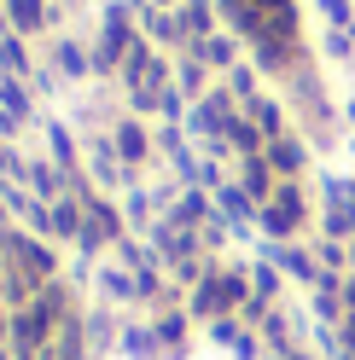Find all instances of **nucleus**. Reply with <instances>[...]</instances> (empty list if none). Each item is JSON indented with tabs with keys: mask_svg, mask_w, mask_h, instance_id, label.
<instances>
[{
	"mask_svg": "<svg viewBox=\"0 0 355 360\" xmlns=\"http://www.w3.org/2000/svg\"><path fill=\"white\" fill-rule=\"evenodd\" d=\"M12 18H18L24 30H35V24H41V6H35V0H12Z\"/></svg>",
	"mask_w": 355,
	"mask_h": 360,
	"instance_id": "obj_2",
	"label": "nucleus"
},
{
	"mask_svg": "<svg viewBox=\"0 0 355 360\" xmlns=\"http://www.w3.org/2000/svg\"><path fill=\"white\" fill-rule=\"evenodd\" d=\"M297 215H303L297 210V192H280V204L268 210V227H297Z\"/></svg>",
	"mask_w": 355,
	"mask_h": 360,
	"instance_id": "obj_1",
	"label": "nucleus"
},
{
	"mask_svg": "<svg viewBox=\"0 0 355 360\" xmlns=\"http://www.w3.org/2000/svg\"><path fill=\"white\" fill-rule=\"evenodd\" d=\"M268 157H274V169H297V146H274Z\"/></svg>",
	"mask_w": 355,
	"mask_h": 360,
	"instance_id": "obj_3",
	"label": "nucleus"
}]
</instances>
